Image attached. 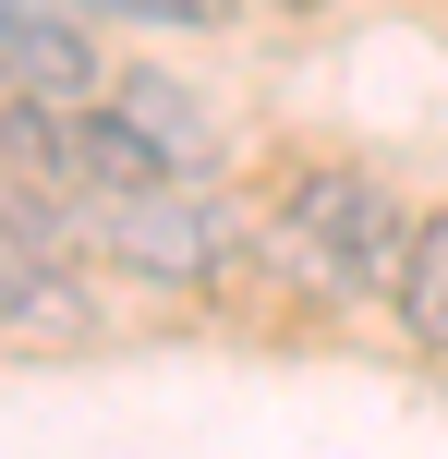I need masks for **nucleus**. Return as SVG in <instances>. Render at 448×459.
Masks as SVG:
<instances>
[{"instance_id":"nucleus-1","label":"nucleus","mask_w":448,"mask_h":459,"mask_svg":"<svg viewBox=\"0 0 448 459\" xmlns=\"http://www.w3.org/2000/svg\"><path fill=\"white\" fill-rule=\"evenodd\" d=\"M255 254L303 302H328V315L339 302H388V278H400V254H412V206L376 182V169L315 158V169H291L279 206L255 218Z\"/></svg>"},{"instance_id":"nucleus-2","label":"nucleus","mask_w":448,"mask_h":459,"mask_svg":"<svg viewBox=\"0 0 448 459\" xmlns=\"http://www.w3.org/2000/svg\"><path fill=\"white\" fill-rule=\"evenodd\" d=\"M97 266L134 278V290H231L255 266V218L218 182H145L97 206Z\"/></svg>"},{"instance_id":"nucleus-3","label":"nucleus","mask_w":448,"mask_h":459,"mask_svg":"<svg viewBox=\"0 0 448 459\" xmlns=\"http://www.w3.org/2000/svg\"><path fill=\"white\" fill-rule=\"evenodd\" d=\"M97 290L61 254H13L0 242V351H97Z\"/></svg>"},{"instance_id":"nucleus-4","label":"nucleus","mask_w":448,"mask_h":459,"mask_svg":"<svg viewBox=\"0 0 448 459\" xmlns=\"http://www.w3.org/2000/svg\"><path fill=\"white\" fill-rule=\"evenodd\" d=\"M0 97H48V109L110 97L97 24H73V13H0Z\"/></svg>"},{"instance_id":"nucleus-5","label":"nucleus","mask_w":448,"mask_h":459,"mask_svg":"<svg viewBox=\"0 0 448 459\" xmlns=\"http://www.w3.org/2000/svg\"><path fill=\"white\" fill-rule=\"evenodd\" d=\"M388 315H400V339L448 375V206L412 218V254H400V278H388Z\"/></svg>"},{"instance_id":"nucleus-6","label":"nucleus","mask_w":448,"mask_h":459,"mask_svg":"<svg viewBox=\"0 0 448 459\" xmlns=\"http://www.w3.org/2000/svg\"><path fill=\"white\" fill-rule=\"evenodd\" d=\"M97 24H182V37H206V24H231L242 0H85Z\"/></svg>"},{"instance_id":"nucleus-7","label":"nucleus","mask_w":448,"mask_h":459,"mask_svg":"<svg viewBox=\"0 0 448 459\" xmlns=\"http://www.w3.org/2000/svg\"><path fill=\"white\" fill-rule=\"evenodd\" d=\"M242 13H279V24H315L328 0H242Z\"/></svg>"}]
</instances>
